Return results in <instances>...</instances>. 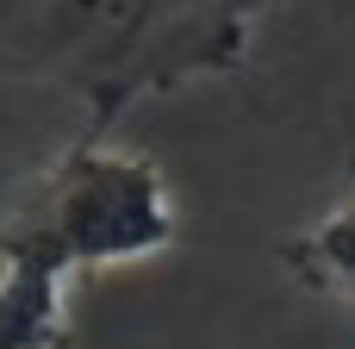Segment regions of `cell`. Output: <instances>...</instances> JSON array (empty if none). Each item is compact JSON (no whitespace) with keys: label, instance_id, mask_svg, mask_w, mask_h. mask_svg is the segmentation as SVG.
Wrapping results in <instances>:
<instances>
[{"label":"cell","instance_id":"6da1fadb","mask_svg":"<svg viewBox=\"0 0 355 349\" xmlns=\"http://www.w3.org/2000/svg\"><path fill=\"white\" fill-rule=\"evenodd\" d=\"M287 0H0V75L62 87L94 131L144 100L225 81Z\"/></svg>","mask_w":355,"mask_h":349},{"label":"cell","instance_id":"277c9868","mask_svg":"<svg viewBox=\"0 0 355 349\" xmlns=\"http://www.w3.org/2000/svg\"><path fill=\"white\" fill-rule=\"evenodd\" d=\"M275 262H281L300 287L355 306V156H349V187H343V200H337L318 225L281 237V244H275Z\"/></svg>","mask_w":355,"mask_h":349},{"label":"cell","instance_id":"7a4b0ae2","mask_svg":"<svg viewBox=\"0 0 355 349\" xmlns=\"http://www.w3.org/2000/svg\"><path fill=\"white\" fill-rule=\"evenodd\" d=\"M6 219L37 231L44 244H56L75 262V275L150 262V256L175 250V237H181L168 175L144 150L112 144V131H94V125H81L19 187Z\"/></svg>","mask_w":355,"mask_h":349},{"label":"cell","instance_id":"3957f363","mask_svg":"<svg viewBox=\"0 0 355 349\" xmlns=\"http://www.w3.org/2000/svg\"><path fill=\"white\" fill-rule=\"evenodd\" d=\"M69 281L75 262L56 244L0 219V349H75Z\"/></svg>","mask_w":355,"mask_h":349}]
</instances>
